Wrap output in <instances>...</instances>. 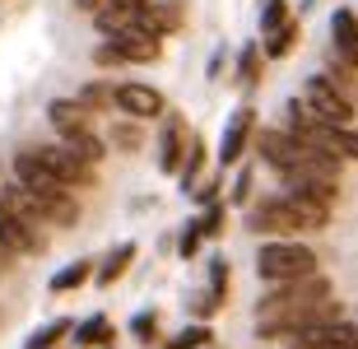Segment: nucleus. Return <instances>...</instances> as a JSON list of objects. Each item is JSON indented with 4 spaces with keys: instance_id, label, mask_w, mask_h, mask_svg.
I'll return each instance as SVG.
<instances>
[{
    "instance_id": "f257e3e1",
    "label": "nucleus",
    "mask_w": 358,
    "mask_h": 349,
    "mask_svg": "<svg viewBox=\"0 0 358 349\" xmlns=\"http://www.w3.org/2000/svg\"><path fill=\"white\" fill-rule=\"evenodd\" d=\"M331 303V280L326 275H312V280H298V284H279L270 289L261 303H256V336H289L312 317L317 308Z\"/></svg>"
},
{
    "instance_id": "f03ea898",
    "label": "nucleus",
    "mask_w": 358,
    "mask_h": 349,
    "mask_svg": "<svg viewBox=\"0 0 358 349\" xmlns=\"http://www.w3.org/2000/svg\"><path fill=\"white\" fill-rule=\"evenodd\" d=\"M256 149H261V159L275 168L279 177H293V173H321V177H335L345 173V159H335L331 149H317L312 140H298L293 131H261L256 135Z\"/></svg>"
},
{
    "instance_id": "7ed1b4c3",
    "label": "nucleus",
    "mask_w": 358,
    "mask_h": 349,
    "mask_svg": "<svg viewBox=\"0 0 358 349\" xmlns=\"http://www.w3.org/2000/svg\"><path fill=\"white\" fill-rule=\"evenodd\" d=\"M331 224V210H321V205L303 201V196H293V191H275L266 201L252 210L247 219V229L252 233H317Z\"/></svg>"
},
{
    "instance_id": "20e7f679",
    "label": "nucleus",
    "mask_w": 358,
    "mask_h": 349,
    "mask_svg": "<svg viewBox=\"0 0 358 349\" xmlns=\"http://www.w3.org/2000/svg\"><path fill=\"white\" fill-rule=\"evenodd\" d=\"M10 173H14V182L28 191V196H38L42 205H47V215H52V224H61V229H70L75 219H80V205H75V196H70L61 182L52 177V168L33 154V149H19L14 154V163H10Z\"/></svg>"
},
{
    "instance_id": "39448f33",
    "label": "nucleus",
    "mask_w": 358,
    "mask_h": 349,
    "mask_svg": "<svg viewBox=\"0 0 358 349\" xmlns=\"http://www.w3.org/2000/svg\"><path fill=\"white\" fill-rule=\"evenodd\" d=\"M256 275L266 284H298V280L321 275V261L307 242L270 238V242H261V252H256Z\"/></svg>"
},
{
    "instance_id": "423d86ee",
    "label": "nucleus",
    "mask_w": 358,
    "mask_h": 349,
    "mask_svg": "<svg viewBox=\"0 0 358 349\" xmlns=\"http://www.w3.org/2000/svg\"><path fill=\"white\" fill-rule=\"evenodd\" d=\"M284 117H289L284 131H293L298 140H312L317 149H331L335 159H354L358 163V131H354V126H331V121H321L303 98H293Z\"/></svg>"
},
{
    "instance_id": "0eeeda50",
    "label": "nucleus",
    "mask_w": 358,
    "mask_h": 349,
    "mask_svg": "<svg viewBox=\"0 0 358 349\" xmlns=\"http://www.w3.org/2000/svg\"><path fill=\"white\" fill-rule=\"evenodd\" d=\"M28 149H33V154H38L47 168H52V177H56V182H61L66 191H75V187H80V191L98 187V168H89L80 154H70L61 140H47V145H28Z\"/></svg>"
},
{
    "instance_id": "6e6552de",
    "label": "nucleus",
    "mask_w": 358,
    "mask_h": 349,
    "mask_svg": "<svg viewBox=\"0 0 358 349\" xmlns=\"http://www.w3.org/2000/svg\"><path fill=\"white\" fill-rule=\"evenodd\" d=\"M303 103L317 112L321 121H331V126H349V121H354V112H358L354 98H349L335 80H326V75H312V80L303 84Z\"/></svg>"
},
{
    "instance_id": "1a4fd4ad",
    "label": "nucleus",
    "mask_w": 358,
    "mask_h": 349,
    "mask_svg": "<svg viewBox=\"0 0 358 349\" xmlns=\"http://www.w3.org/2000/svg\"><path fill=\"white\" fill-rule=\"evenodd\" d=\"M0 247L5 252H14V256H38V252H47V233L42 229H33L19 210H14L5 196H0Z\"/></svg>"
},
{
    "instance_id": "9d476101",
    "label": "nucleus",
    "mask_w": 358,
    "mask_h": 349,
    "mask_svg": "<svg viewBox=\"0 0 358 349\" xmlns=\"http://www.w3.org/2000/svg\"><path fill=\"white\" fill-rule=\"evenodd\" d=\"M140 14H149V0H103L98 14H93V24L103 38H121L126 28L140 24Z\"/></svg>"
},
{
    "instance_id": "9b49d317",
    "label": "nucleus",
    "mask_w": 358,
    "mask_h": 349,
    "mask_svg": "<svg viewBox=\"0 0 358 349\" xmlns=\"http://www.w3.org/2000/svg\"><path fill=\"white\" fill-rule=\"evenodd\" d=\"M252 135H256V108H247V103H242V108L224 121V140H219V163H224V168H228V163H238Z\"/></svg>"
},
{
    "instance_id": "f8f14e48",
    "label": "nucleus",
    "mask_w": 358,
    "mask_h": 349,
    "mask_svg": "<svg viewBox=\"0 0 358 349\" xmlns=\"http://www.w3.org/2000/svg\"><path fill=\"white\" fill-rule=\"evenodd\" d=\"M117 108L126 112V117H140V121H149V117H163V94L154 89V84L126 80V84L117 89Z\"/></svg>"
},
{
    "instance_id": "ddd939ff",
    "label": "nucleus",
    "mask_w": 358,
    "mask_h": 349,
    "mask_svg": "<svg viewBox=\"0 0 358 349\" xmlns=\"http://www.w3.org/2000/svg\"><path fill=\"white\" fill-rule=\"evenodd\" d=\"M331 47H335V56H340L345 70H358V14L354 10L331 14Z\"/></svg>"
},
{
    "instance_id": "4468645a",
    "label": "nucleus",
    "mask_w": 358,
    "mask_h": 349,
    "mask_svg": "<svg viewBox=\"0 0 358 349\" xmlns=\"http://www.w3.org/2000/svg\"><path fill=\"white\" fill-rule=\"evenodd\" d=\"M182 149H191V140H186V121L182 117H168L159 131V168L163 173H182L186 154Z\"/></svg>"
},
{
    "instance_id": "2eb2a0df",
    "label": "nucleus",
    "mask_w": 358,
    "mask_h": 349,
    "mask_svg": "<svg viewBox=\"0 0 358 349\" xmlns=\"http://www.w3.org/2000/svg\"><path fill=\"white\" fill-rule=\"evenodd\" d=\"M89 117H93V112H84L80 103H75V98H52V103H47V121L56 126V135H61V140L93 131V126H89Z\"/></svg>"
},
{
    "instance_id": "dca6fc26",
    "label": "nucleus",
    "mask_w": 358,
    "mask_h": 349,
    "mask_svg": "<svg viewBox=\"0 0 358 349\" xmlns=\"http://www.w3.org/2000/svg\"><path fill=\"white\" fill-rule=\"evenodd\" d=\"M117 80H89L80 84V94H75V103H80L84 112H107V108H117Z\"/></svg>"
},
{
    "instance_id": "f3484780",
    "label": "nucleus",
    "mask_w": 358,
    "mask_h": 349,
    "mask_svg": "<svg viewBox=\"0 0 358 349\" xmlns=\"http://www.w3.org/2000/svg\"><path fill=\"white\" fill-rule=\"evenodd\" d=\"M0 196H5V201H10L14 210H19V215H24L28 224H33V229H42V224L52 219V215H47V205H42L38 196H28V191L19 187V182H5V187H0Z\"/></svg>"
},
{
    "instance_id": "a211bd4d",
    "label": "nucleus",
    "mask_w": 358,
    "mask_h": 349,
    "mask_svg": "<svg viewBox=\"0 0 358 349\" xmlns=\"http://www.w3.org/2000/svg\"><path fill=\"white\" fill-rule=\"evenodd\" d=\"M131 261H135V242H121V247H112V252L103 256L98 275H93V280H98V289H112V284H117L121 275L131 270Z\"/></svg>"
},
{
    "instance_id": "6ab92c4d",
    "label": "nucleus",
    "mask_w": 358,
    "mask_h": 349,
    "mask_svg": "<svg viewBox=\"0 0 358 349\" xmlns=\"http://www.w3.org/2000/svg\"><path fill=\"white\" fill-rule=\"evenodd\" d=\"M89 275H98V270H93L89 261L80 256V261H70V266H61V270H56L47 289H52V294H70V289H80V284L89 280Z\"/></svg>"
},
{
    "instance_id": "aec40b11",
    "label": "nucleus",
    "mask_w": 358,
    "mask_h": 349,
    "mask_svg": "<svg viewBox=\"0 0 358 349\" xmlns=\"http://www.w3.org/2000/svg\"><path fill=\"white\" fill-rule=\"evenodd\" d=\"M61 145H66L70 154H80V159L89 163V168H98V163L107 159V145H103V140H98L93 131H84V135H70V140H61Z\"/></svg>"
},
{
    "instance_id": "412c9836",
    "label": "nucleus",
    "mask_w": 358,
    "mask_h": 349,
    "mask_svg": "<svg viewBox=\"0 0 358 349\" xmlns=\"http://www.w3.org/2000/svg\"><path fill=\"white\" fill-rule=\"evenodd\" d=\"M112 336H117V326L107 322V317H89V322L75 331V340H80V349H98V345H112Z\"/></svg>"
},
{
    "instance_id": "4be33fe9",
    "label": "nucleus",
    "mask_w": 358,
    "mask_h": 349,
    "mask_svg": "<svg viewBox=\"0 0 358 349\" xmlns=\"http://www.w3.org/2000/svg\"><path fill=\"white\" fill-rule=\"evenodd\" d=\"M200 168H205V145H200V140H191V149H186V163H182V191H186V196L196 191Z\"/></svg>"
},
{
    "instance_id": "5701e85b",
    "label": "nucleus",
    "mask_w": 358,
    "mask_h": 349,
    "mask_svg": "<svg viewBox=\"0 0 358 349\" xmlns=\"http://www.w3.org/2000/svg\"><path fill=\"white\" fill-rule=\"evenodd\" d=\"M70 326H75V322H66V317H61V322H52V326H42V331H33V336L24 340V349H52L61 336H70Z\"/></svg>"
},
{
    "instance_id": "b1692460",
    "label": "nucleus",
    "mask_w": 358,
    "mask_h": 349,
    "mask_svg": "<svg viewBox=\"0 0 358 349\" xmlns=\"http://www.w3.org/2000/svg\"><path fill=\"white\" fill-rule=\"evenodd\" d=\"M284 24H289V10H284V0H261V28H266V38H275Z\"/></svg>"
},
{
    "instance_id": "393cba45",
    "label": "nucleus",
    "mask_w": 358,
    "mask_h": 349,
    "mask_svg": "<svg viewBox=\"0 0 358 349\" xmlns=\"http://www.w3.org/2000/svg\"><path fill=\"white\" fill-rule=\"evenodd\" d=\"M131 336L140 340V345H149V340L159 336V312H140V317L131 322Z\"/></svg>"
},
{
    "instance_id": "a878e982",
    "label": "nucleus",
    "mask_w": 358,
    "mask_h": 349,
    "mask_svg": "<svg viewBox=\"0 0 358 349\" xmlns=\"http://www.w3.org/2000/svg\"><path fill=\"white\" fill-rule=\"evenodd\" d=\"M293 38H298V24H293V19H289V24L279 28L275 38H266V56H284V52H289V47H293Z\"/></svg>"
},
{
    "instance_id": "bb28decb",
    "label": "nucleus",
    "mask_w": 358,
    "mask_h": 349,
    "mask_svg": "<svg viewBox=\"0 0 358 349\" xmlns=\"http://www.w3.org/2000/svg\"><path fill=\"white\" fill-rule=\"evenodd\" d=\"M200 345H210V331H205V326H191V331H182L168 349H200Z\"/></svg>"
},
{
    "instance_id": "cd10ccee",
    "label": "nucleus",
    "mask_w": 358,
    "mask_h": 349,
    "mask_svg": "<svg viewBox=\"0 0 358 349\" xmlns=\"http://www.w3.org/2000/svg\"><path fill=\"white\" fill-rule=\"evenodd\" d=\"M256 61H261V52H256V47H242V56H238V80L242 84L256 80Z\"/></svg>"
},
{
    "instance_id": "c85d7f7f",
    "label": "nucleus",
    "mask_w": 358,
    "mask_h": 349,
    "mask_svg": "<svg viewBox=\"0 0 358 349\" xmlns=\"http://www.w3.org/2000/svg\"><path fill=\"white\" fill-rule=\"evenodd\" d=\"M200 238H205V229H200V219H191V224H186V233H182V256H186V261L200 252Z\"/></svg>"
},
{
    "instance_id": "c756f323",
    "label": "nucleus",
    "mask_w": 358,
    "mask_h": 349,
    "mask_svg": "<svg viewBox=\"0 0 358 349\" xmlns=\"http://www.w3.org/2000/svg\"><path fill=\"white\" fill-rule=\"evenodd\" d=\"M224 205H210V210H205V215H200V229H205V238H214V233L224 229Z\"/></svg>"
},
{
    "instance_id": "7c9ffc66",
    "label": "nucleus",
    "mask_w": 358,
    "mask_h": 349,
    "mask_svg": "<svg viewBox=\"0 0 358 349\" xmlns=\"http://www.w3.org/2000/svg\"><path fill=\"white\" fill-rule=\"evenodd\" d=\"M112 140H117L126 154H131V149H140V131H135V126H117V131H112Z\"/></svg>"
},
{
    "instance_id": "2f4dec72",
    "label": "nucleus",
    "mask_w": 358,
    "mask_h": 349,
    "mask_svg": "<svg viewBox=\"0 0 358 349\" xmlns=\"http://www.w3.org/2000/svg\"><path fill=\"white\" fill-rule=\"evenodd\" d=\"M191 196H196V201H214V196H219V182H205V187H196Z\"/></svg>"
},
{
    "instance_id": "473e14b6",
    "label": "nucleus",
    "mask_w": 358,
    "mask_h": 349,
    "mask_svg": "<svg viewBox=\"0 0 358 349\" xmlns=\"http://www.w3.org/2000/svg\"><path fill=\"white\" fill-rule=\"evenodd\" d=\"M75 5H80V10H89V14H98V5H103V0H75Z\"/></svg>"
},
{
    "instance_id": "72a5a7b5",
    "label": "nucleus",
    "mask_w": 358,
    "mask_h": 349,
    "mask_svg": "<svg viewBox=\"0 0 358 349\" xmlns=\"http://www.w3.org/2000/svg\"><path fill=\"white\" fill-rule=\"evenodd\" d=\"M5 261H10V252H5V247H0V266H5Z\"/></svg>"
}]
</instances>
